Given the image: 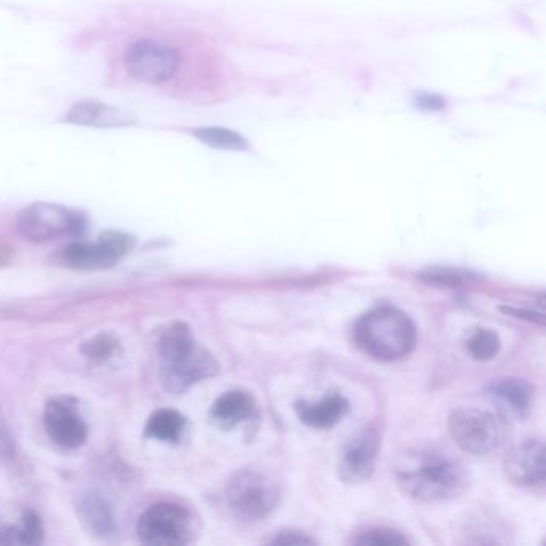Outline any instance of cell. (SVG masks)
<instances>
[{
    "mask_svg": "<svg viewBox=\"0 0 546 546\" xmlns=\"http://www.w3.org/2000/svg\"><path fill=\"white\" fill-rule=\"evenodd\" d=\"M156 345L162 362L173 361V359L185 356L196 348L191 329L186 326L185 322H172L169 326L164 327L157 335Z\"/></svg>",
    "mask_w": 546,
    "mask_h": 546,
    "instance_id": "obj_18",
    "label": "cell"
},
{
    "mask_svg": "<svg viewBox=\"0 0 546 546\" xmlns=\"http://www.w3.org/2000/svg\"><path fill=\"white\" fill-rule=\"evenodd\" d=\"M76 513L82 527L92 537L108 538L116 530L113 511L109 508L105 498L95 494V492H89V494H82L77 497Z\"/></svg>",
    "mask_w": 546,
    "mask_h": 546,
    "instance_id": "obj_17",
    "label": "cell"
},
{
    "mask_svg": "<svg viewBox=\"0 0 546 546\" xmlns=\"http://www.w3.org/2000/svg\"><path fill=\"white\" fill-rule=\"evenodd\" d=\"M295 414L303 425L314 430H330L350 412V401L342 394H327L318 402H295Z\"/></svg>",
    "mask_w": 546,
    "mask_h": 546,
    "instance_id": "obj_14",
    "label": "cell"
},
{
    "mask_svg": "<svg viewBox=\"0 0 546 546\" xmlns=\"http://www.w3.org/2000/svg\"><path fill=\"white\" fill-rule=\"evenodd\" d=\"M191 135L196 140L201 141L202 145L209 146V148L234 151V153L250 151L249 140L241 133L226 129V127H218V125L196 127V129L191 130Z\"/></svg>",
    "mask_w": 546,
    "mask_h": 546,
    "instance_id": "obj_20",
    "label": "cell"
},
{
    "mask_svg": "<svg viewBox=\"0 0 546 546\" xmlns=\"http://www.w3.org/2000/svg\"><path fill=\"white\" fill-rule=\"evenodd\" d=\"M218 369L220 366L217 359L213 358L209 351L196 345V348L185 356L162 362L159 378L165 391L181 394L205 378L215 377Z\"/></svg>",
    "mask_w": 546,
    "mask_h": 546,
    "instance_id": "obj_10",
    "label": "cell"
},
{
    "mask_svg": "<svg viewBox=\"0 0 546 546\" xmlns=\"http://www.w3.org/2000/svg\"><path fill=\"white\" fill-rule=\"evenodd\" d=\"M415 106L417 108L423 109V111H442L446 108V100L439 97V95H434V93H420L415 98Z\"/></svg>",
    "mask_w": 546,
    "mask_h": 546,
    "instance_id": "obj_27",
    "label": "cell"
},
{
    "mask_svg": "<svg viewBox=\"0 0 546 546\" xmlns=\"http://www.w3.org/2000/svg\"><path fill=\"white\" fill-rule=\"evenodd\" d=\"M137 534L146 545H186L194 540L196 522L185 506L177 503H156L141 514Z\"/></svg>",
    "mask_w": 546,
    "mask_h": 546,
    "instance_id": "obj_6",
    "label": "cell"
},
{
    "mask_svg": "<svg viewBox=\"0 0 546 546\" xmlns=\"http://www.w3.org/2000/svg\"><path fill=\"white\" fill-rule=\"evenodd\" d=\"M18 233L31 242L44 244L66 236H81L87 228L84 213L55 202H34L18 212Z\"/></svg>",
    "mask_w": 546,
    "mask_h": 546,
    "instance_id": "obj_4",
    "label": "cell"
},
{
    "mask_svg": "<svg viewBox=\"0 0 546 546\" xmlns=\"http://www.w3.org/2000/svg\"><path fill=\"white\" fill-rule=\"evenodd\" d=\"M353 338L359 350L370 358L394 362L414 351L417 329L404 311L393 306H378L356 321Z\"/></svg>",
    "mask_w": 546,
    "mask_h": 546,
    "instance_id": "obj_2",
    "label": "cell"
},
{
    "mask_svg": "<svg viewBox=\"0 0 546 546\" xmlns=\"http://www.w3.org/2000/svg\"><path fill=\"white\" fill-rule=\"evenodd\" d=\"M18 534H20V545H39L44 540V527H42L41 518L33 511L23 514L20 524H18Z\"/></svg>",
    "mask_w": 546,
    "mask_h": 546,
    "instance_id": "obj_25",
    "label": "cell"
},
{
    "mask_svg": "<svg viewBox=\"0 0 546 546\" xmlns=\"http://www.w3.org/2000/svg\"><path fill=\"white\" fill-rule=\"evenodd\" d=\"M418 279L430 287L439 289H458L476 281L478 276L466 269L450 268V266H433L418 273Z\"/></svg>",
    "mask_w": 546,
    "mask_h": 546,
    "instance_id": "obj_21",
    "label": "cell"
},
{
    "mask_svg": "<svg viewBox=\"0 0 546 546\" xmlns=\"http://www.w3.org/2000/svg\"><path fill=\"white\" fill-rule=\"evenodd\" d=\"M137 244L135 236L108 229L101 233L97 242H69L63 245L55 255L58 265L81 271H98L109 269L121 261L127 253L132 252Z\"/></svg>",
    "mask_w": 546,
    "mask_h": 546,
    "instance_id": "obj_5",
    "label": "cell"
},
{
    "mask_svg": "<svg viewBox=\"0 0 546 546\" xmlns=\"http://www.w3.org/2000/svg\"><path fill=\"white\" fill-rule=\"evenodd\" d=\"M119 342L111 334H98L90 340H85L81 346V353L93 364H103L116 356Z\"/></svg>",
    "mask_w": 546,
    "mask_h": 546,
    "instance_id": "obj_23",
    "label": "cell"
},
{
    "mask_svg": "<svg viewBox=\"0 0 546 546\" xmlns=\"http://www.w3.org/2000/svg\"><path fill=\"white\" fill-rule=\"evenodd\" d=\"M505 473L513 484L537 489L545 484V446L540 439L519 442L506 454Z\"/></svg>",
    "mask_w": 546,
    "mask_h": 546,
    "instance_id": "obj_12",
    "label": "cell"
},
{
    "mask_svg": "<svg viewBox=\"0 0 546 546\" xmlns=\"http://www.w3.org/2000/svg\"><path fill=\"white\" fill-rule=\"evenodd\" d=\"M63 122L89 129H125L137 125V116L125 109L108 105L105 101L85 98L69 108Z\"/></svg>",
    "mask_w": 546,
    "mask_h": 546,
    "instance_id": "obj_13",
    "label": "cell"
},
{
    "mask_svg": "<svg viewBox=\"0 0 546 546\" xmlns=\"http://www.w3.org/2000/svg\"><path fill=\"white\" fill-rule=\"evenodd\" d=\"M354 545L374 546H399L409 545V538L401 534L399 530L388 529V527H370L362 530L353 538Z\"/></svg>",
    "mask_w": 546,
    "mask_h": 546,
    "instance_id": "obj_24",
    "label": "cell"
},
{
    "mask_svg": "<svg viewBox=\"0 0 546 546\" xmlns=\"http://www.w3.org/2000/svg\"><path fill=\"white\" fill-rule=\"evenodd\" d=\"M44 426L50 439L65 449L81 447L89 436V428L85 425L84 418L79 415L73 402L65 398L47 402Z\"/></svg>",
    "mask_w": 546,
    "mask_h": 546,
    "instance_id": "obj_11",
    "label": "cell"
},
{
    "mask_svg": "<svg viewBox=\"0 0 546 546\" xmlns=\"http://www.w3.org/2000/svg\"><path fill=\"white\" fill-rule=\"evenodd\" d=\"M13 452V441L9 431L5 430L4 423H0V460L10 457Z\"/></svg>",
    "mask_w": 546,
    "mask_h": 546,
    "instance_id": "obj_29",
    "label": "cell"
},
{
    "mask_svg": "<svg viewBox=\"0 0 546 546\" xmlns=\"http://www.w3.org/2000/svg\"><path fill=\"white\" fill-rule=\"evenodd\" d=\"M257 404L255 399L245 391H228L221 394L217 401L213 402L210 409V417L221 428L231 430L241 423L250 422L257 418Z\"/></svg>",
    "mask_w": 546,
    "mask_h": 546,
    "instance_id": "obj_15",
    "label": "cell"
},
{
    "mask_svg": "<svg viewBox=\"0 0 546 546\" xmlns=\"http://www.w3.org/2000/svg\"><path fill=\"white\" fill-rule=\"evenodd\" d=\"M269 545H314L316 540L298 530H281L268 540Z\"/></svg>",
    "mask_w": 546,
    "mask_h": 546,
    "instance_id": "obj_26",
    "label": "cell"
},
{
    "mask_svg": "<svg viewBox=\"0 0 546 546\" xmlns=\"http://www.w3.org/2000/svg\"><path fill=\"white\" fill-rule=\"evenodd\" d=\"M466 351L476 361L486 362L494 359L500 351V337L490 329H474L466 338Z\"/></svg>",
    "mask_w": 546,
    "mask_h": 546,
    "instance_id": "obj_22",
    "label": "cell"
},
{
    "mask_svg": "<svg viewBox=\"0 0 546 546\" xmlns=\"http://www.w3.org/2000/svg\"><path fill=\"white\" fill-rule=\"evenodd\" d=\"M506 314H513L514 318L519 319H529L532 322H538V324H543V313L537 314L532 313V311L516 310V308H502Z\"/></svg>",
    "mask_w": 546,
    "mask_h": 546,
    "instance_id": "obj_30",
    "label": "cell"
},
{
    "mask_svg": "<svg viewBox=\"0 0 546 546\" xmlns=\"http://www.w3.org/2000/svg\"><path fill=\"white\" fill-rule=\"evenodd\" d=\"M186 428V418L173 409L156 410L148 423H146L145 434L148 438L156 441L177 444L183 436Z\"/></svg>",
    "mask_w": 546,
    "mask_h": 546,
    "instance_id": "obj_19",
    "label": "cell"
},
{
    "mask_svg": "<svg viewBox=\"0 0 546 546\" xmlns=\"http://www.w3.org/2000/svg\"><path fill=\"white\" fill-rule=\"evenodd\" d=\"M127 73L143 84L159 85L172 81L181 68V55L173 45L156 39H138L124 55Z\"/></svg>",
    "mask_w": 546,
    "mask_h": 546,
    "instance_id": "obj_8",
    "label": "cell"
},
{
    "mask_svg": "<svg viewBox=\"0 0 546 546\" xmlns=\"http://www.w3.org/2000/svg\"><path fill=\"white\" fill-rule=\"evenodd\" d=\"M396 482L402 494L417 502H449L465 492L468 474L455 458L438 450H420L402 458Z\"/></svg>",
    "mask_w": 546,
    "mask_h": 546,
    "instance_id": "obj_1",
    "label": "cell"
},
{
    "mask_svg": "<svg viewBox=\"0 0 546 546\" xmlns=\"http://www.w3.org/2000/svg\"><path fill=\"white\" fill-rule=\"evenodd\" d=\"M487 394L508 414L522 418L529 415L534 388L522 378H498L487 386Z\"/></svg>",
    "mask_w": 546,
    "mask_h": 546,
    "instance_id": "obj_16",
    "label": "cell"
},
{
    "mask_svg": "<svg viewBox=\"0 0 546 546\" xmlns=\"http://www.w3.org/2000/svg\"><path fill=\"white\" fill-rule=\"evenodd\" d=\"M282 484L276 474L260 466L236 471L226 484V503L237 521L260 522L278 510Z\"/></svg>",
    "mask_w": 546,
    "mask_h": 546,
    "instance_id": "obj_3",
    "label": "cell"
},
{
    "mask_svg": "<svg viewBox=\"0 0 546 546\" xmlns=\"http://www.w3.org/2000/svg\"><path fill=\"white\" fill-rule=\"evenodd\" d=\"M2 263H4V260H2V258H0V266H2Z\"/></svg>",
    "mask_w": 546,
    "mask_h": 546,
    "instance_id": "obj_31",
    "label": "cell"
},
{
    "mask_svg": "<svg viewBox=\"0 0 546 546\" xmlns=\"http://www.w3.org/2000/svg\"><path fill=\"white\" fill-rule=\"evenodd\" d=\"M0 545H20L18 526H9L0 522Z\"/></svg>",
    "mask_w": 546,
    "mask_h": 546,
    "instance_id": "obj_28",
    "label": "cell"
},
{
    "mask_svg": "<svg viewBox=\"0 0 546 546\" xmlns=\"http://www.w3.org/2000/svg\"><path fill=\"white\" fill-rule=\"evenodd\" d=\"M382 447V433L377 426H362L343 442L337 458V476L348 486H359L372 478Z\"/></svg>",
    "mask_w": 546,
    "mask_h": 546,
    "instance_id": "obj_9",
    "label": "cell"
},
{
    "mask_svg": "<svg viewBox=\"0 0 546 546\" xmlns=\"http://www.w3.org/2000/svg\"><path fill=\"white\" fill-rule=\"evenodd\" d=\"M449 434L466 454L487 455L502 442V420L489 410L462 407L450 415Z\"/></svg>",
    "mask_w": 546,
    "mask_h": 546,
    "instance_id": "obj_7",
    "label": "cell"
}]
</instances>
